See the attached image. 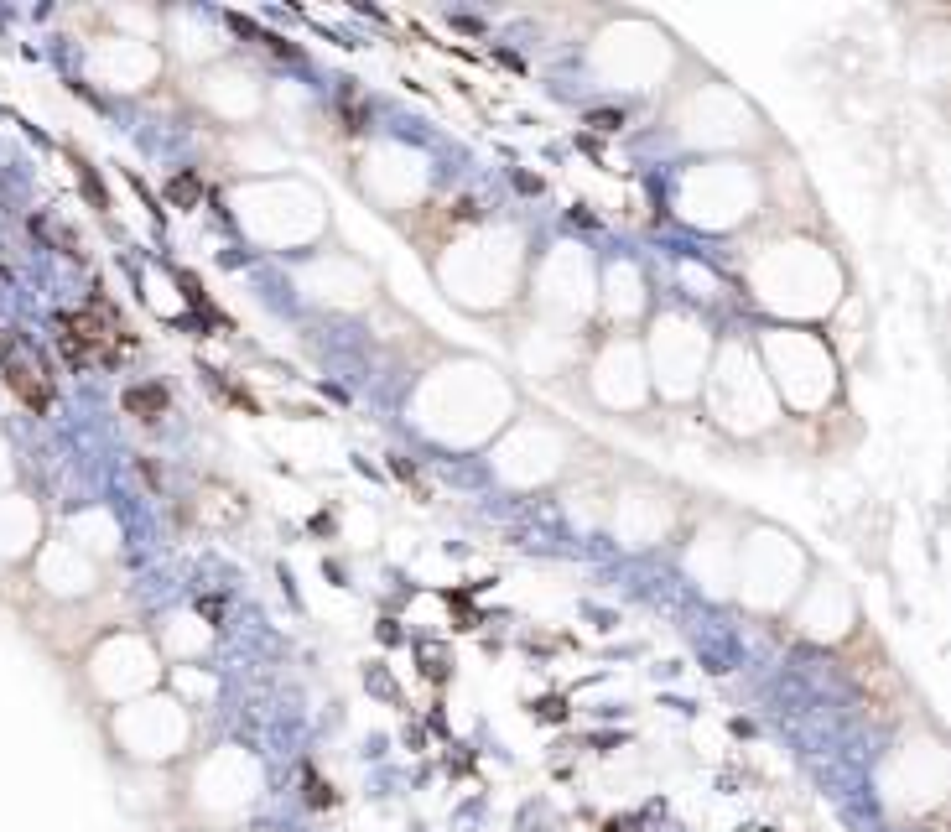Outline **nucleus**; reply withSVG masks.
Here are the masks:
<instances>
[{
    "label": "nucleus",
    "instance_id": "nucleus-2",
    "mask_svg": "<svg viewBox=\"0 0 951 832\" xmlns=\"http://www.w3.org/2000/svg\"><path fill=\"white\" fill-rule=\"evenodd\" d=\"M125 406L151 422V416H162V411H167V390H162V385H141V390H130V396H125Z\"/></svg>",
    "mask_w": 951,
    "mask_h": 832
},
{
    "label": "nucleus",
    "instance_id": "nucleus-3",
    "mask_svg": "<svg viewBox=\"0 0 951 832\" xmlns=\"http://www.w3.org/2000/svg\"><path fill=\"white\" fill-rule=\"evenodd\" d=\"M193 193H198V188H193V177H177V182H172V198H182V203H188Z\"/></svg>",
    "mask_w": 951,
    "mask_h": 832
},
{
    "label": "nucleus",
    "instance_id": "nucleus-1",
    "mask_svg": "<svg viewBox=\"0 0 951 832\" xmlns=\"http://www.w3.org/2000/svg\"><path fill=\"white\" fill-rule=\"evenodd\" d=\"M0 364H6V385L16 390V396L32 406V411H47L52 406V390H47V380H42V370L32 359H21L6 338H0Z\"/></svg>",
    "mask_w": 951,
    "mask_h": 832
}]
</instances>
